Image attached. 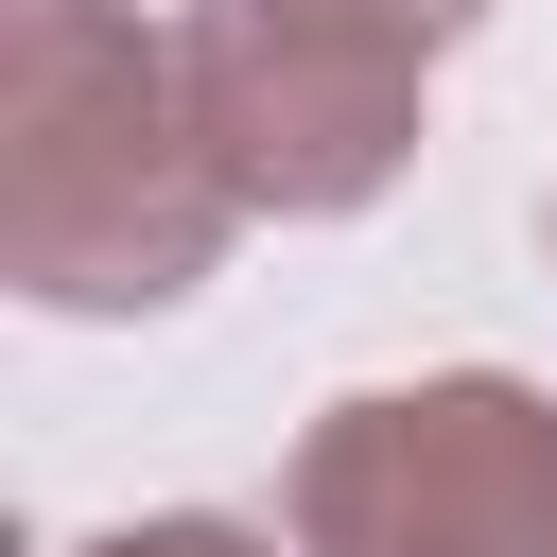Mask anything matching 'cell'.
Masks as SVG:
<instances>
[{"label":"cell","mask_w":557,"mask_h":557,"mask_svg":"<svg viewBox=\"0 0 557 557\" xmlns=\"http://www.w3.org/2000/svg\"><path fill=\"white\" fill-rule=\"evenodd\" d=\"M244 191L191 122V70L122 0L0 17V261L35 313H157L226 261Z\"/></svg>","instance_id":"1"},{"label":"cell","mask_w":557,"mask_h":557,"mask_svg":"<svg viewBox=\"0 0 557 557\" xmlns=\"http://www.w3.org/2000/svg\"><path fill=\"white\" fill-rule=\"evenodd\" d=\"M487 0H191L174 70L244 209H366L418 139V70Z\"/></svg>","instance_id":"2"},{"label":"cell","mask_w":557,"mask_h":557,"mask_svg":"<svg viewBox=\"0 0 557 557\" xmlns=\"http://www.w3.org/2000/svg\"><path fill=\"white\" fill-rule=\"evenodd\" d=\"M296 557H557V400L540 383H383L296 453Z\"/></svg>","instance_id":"3"},{"label":"cell","mask_w":557,"mask_h":557,"mask_svg":"<svg viewBox=\"0 0 557 557\" xmlns=\"http://www.w3.org/2000/svg\"><path fill=\"white\" fill-rule=\"evenodd\" d=\"M87 557H278L261 522H209V505H174V522H122V540H87Z\"/></svg>","instance_id":"4"}]
</instances>
